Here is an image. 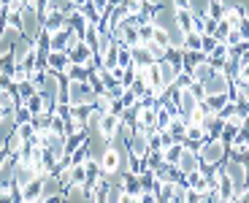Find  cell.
I'll list each match as a JSON object with an SVG mask.
<instances>
[{"label":"cell","instance_id":"obj_1","mask_svg":"<svg viewBox=\"0 0 249 203\" xmlns=\"http://www.w3.org/2000/svg\"><path fill=\"white\" fill-rule=\"evenodd\" d=\"M95 90L89 81H71L65 84V92H62V100H68L71 106L73 103H95Z\"/></svg>","mask_w":249,"mask_h":203},{"label":"cell","instance_id":"obj_2","mask_svg":"<svg viewBox=\"0 0 249 203\" xmlns=\"http://www.w3.org/2000/svg\"><path fill=\"white\" fill-rule=\"evenodd\" d=\"M44 17L46 14H41L38 8L25 6L22 8V33H25L27 38H38V33L44 30Z\"/></svg>","mask_w":249,"mask_h":203},{"label":"cell","instance_id":"obj_3","mask_svg":"<svg viewBox=\"0 0 249 203\" xmlns=\"http://www.w3.org/2000/svg\"><path fill=\"white\" fill-rule=\"evenodd\" d=\"M198 154L203 163H222L228 157V144H222L219 138H203Z\"/></svg>","mask_w":249,"mask_h":203},{"label":"cell","instance_id":"obj_4","mask_svg":"<svg viewBox=\"0 0 249 203\" xmlns=\"http://www.w3.org/2000/svg\"><path fill=\"white\" fill-rule=\"evenodd\" d=\"M22 201L25 203H44V176H36L22 187Z\"/></svg>","mask_w":249,"mask_h":203},{"label":"cell","instance_id":"obj_5","mask_svg":"<svg viewBox=\"0 0 249 203\" xmlns=\"http://www.w3.org/2000/svg\"><path fill=\"white\" fill-rule=\"evenodd\" d=\"M206 87V95H217V92H228L231 90V79L222 74V71H214L206 81H200Z\"/></svg>","mask_w":249,"mask_h":203},{"label":"cell","instance_id":"obj_6","mask_svg":"<svg viewBox=\"0 0 249 203\" xmlns=\"http://www.w3.org/2000/svg\"><path fill=\"white\" fill-rule=\"evenodd\" d=\"M206 60L212 62V68H214V71H222V68H225V62L231 60V46H228L225 41H219L217 46H214V49L209 52V57H206Z\"/></svg>","mask_w":249,"mask_h":203},{"label":"cell","instance_id":"obj_7","mask_svg":"<svg viewBox=\"0 0 249 203\" xmlns=\"http://www.w3.org/2000/svg\"><path fill=\"white\" fill-rule=\"evenodd\" d=\"M117 128H119V114H114V111H108V114H100V119H98V130H100L103 135H106L108 141L114 138Z\"/></svg>","mask_w":249,"mask_h":203},{"label":"cell","instance_id":"obj_8","mask_svg":"<svg viewBox=\"0 0 249 203\" xmlns=\"http://www.w3.org/2000/svg\"><path fill=\"white\" fill-rule=\"evenodd\" d=\"M176 166H179V168H181V173L187 176L190 171H198V168H200V154L184 147V152H181V157H179V163H176Z\"/></svg>","mask_w":249,"mask_h":203},{"label":"cell","instance_id":"obj_9","mask_svg":"<svg viewBox=\"0 0 249 203\" xmlns=\"http://www.w3.org/2000/svg\"><path fill=\"white\" fill-rule=\"evenodd\" d=\"M176 103H179V111L181 117H190V111L198 106V98H195L193 92H190V87H179V98H176Z\"/></svg>","mask_w":249,"mask_h":203},{"label":"cell","instance_id":"obj_10","mask_svg":"<svg viewBox=\"0 0 249 203\" xmlns=\"http://www.w3.org/2000/svg\"><path fill=\"white\" fill-rule=\"evenodd\" d=\"M46 62H49V71H54V74H65V68L71 65V57H68V52H54L52 49L49 55H46Z\"/></svg>","mask_w":249,"mask_h":203},{"label":"cell","instance_id":"obj_11","mask_svg":"<svg viewBox=\"0 0 249 203\" xmlns=\"http://www.w3.org/2000/svg\"><path fill=\"white\" fill-rule=\"evenodd\" d=\"M68 27V22H65V17H62L60 11H52V14H46L44 17V30L49 33H60V30H65Z\"/></svg>","mask_w":249,"mask_h":203},{"label":"cell","instance_id":"obj_12","mask_svg":"<svg viewBox=\"0 0 249 203\" xmlns=\"http://www.w3.org/2000/svg\"><path fill=\"white\" fill-rule=\"evenodd\" d=\"M203 133H206V138H219V133H222V125H225V119H219L217 114H209V117L203 119Z\"/></svg>","mask_w":249,"mask_h":203},{"label":"cell","instance_id":"obj_13","mask_svg":"<svg viewBox=\"0 0 249 203\" xmlns=\"http://www.w3.org/2000/svg\"><path fill=\"white\" fill-rule=\"evenodd\" d=\"M92 55H95V49H92V46H89L87 41H79V43H76V46H73V49L68 52L71 62H87V60H89V57H92Z\"/></svg>","mask_w":249,"mask_h":203},{"label":"cell","instance_id":"obj_14","mask_svg":"<svg viewBox=\"0 0 249 203\" xmlns=\"http://www.w3.org/2000/svg\"><path fill=\"white\" fill-rule=\"evenodd\" d=\"M174 17H176V27L181 30V36L193 30V11L190 8H174Z\"/></svg>","mask_w":249,"mask_h":203},{"label":"cell","instance_id":"obj_15","mask_svg":"<svg viewBox=\"0 0 249 203\" xmlns=\"http://www.w3.org/2000/svg\"><path fill=\"white\" fill-rule=\"evenodd\" d=\"M165 130L174 135V141H184V135H187V117H181V114H179V117H174Z\"/></svg>","mask_w":249,"mask_h":203},{"label":"cell","instance_id":"obj_16","mask_svg":"<svg viewBox=\"0 0 249 203\" xmlns=\"http://www.w3.org/2000/svg\"><path fill=\"white\" fill-rule=\"evenodd\" d=\"M65 76H68L71 81H87L89 68L84 65V62H71V65L65 68Z\"/></svg>","mask_w":249,"mask_h":203},{"label":"cell","instance_id":"obj_17","mask_svg":"<svg viewBox=\"0 0 249 203\" xmlns=\"http://www.w3.org/2000/svg\"><path fill=\"white\" fill-rule=\"evenodd\" d=\"M30 122L36 125V130L41 133V130H49V128H52V122H54V114H52V111H38V114H33Z\"/></svg>","mask_w":249,"mask_h":203},{"label":"cell","instance_id":"obj_18","mask_svg":"<svg viewBox=\"0 0 249 203\" xmlns=\"http://www.w3.org/2000/svg\"><path fill=\"white\" fill-rule=\"evenodd\" d=\"M130 52H133V62H136L138 68H146L149 62H155V60H152V55L146 52V46H143V43H138V46H133Z\"/></svg>","mask_w":249,"mask_h":203},{"label":"cell","instance_id":"obj_19","mask_svg":"<svg viewBox=\"0 0 249 203\" xmlns=\"http://www.w3.org/2000/svg\"><path fill=\"white\" fill-rule=\"evenodd\" d=\"M181 152H184V144H181V141H174V144H168V147L162 149V154H165V163H179Z\"/></svg>","mask_w":249,"mask_h":203},{"label":"cell","instance_id":"obj_20","mask_svg":"<svg viewBox=\"0 0 249 203\" xmlns=\"http://www.w3.org/2000/svg\"><path fill=\"white\" fill-rule=\"evenodd\" d=\"M203 100H206V103H209V109H212L214 114H217V111L222 109V106L228 103V100H231V95H228V92H217V95H206Z\"/></svg>","mask_w":249,"mask_h":203},{"label":"cell","instance_id":"obj_21","mask_svg":"<svg viewBox=\"0 0 249 203\" xmlns=\"http://www.w3.org/2000/svg\"><path fill=\"white\" fill-rule=\"evenodd\" d=\"M212 74H214V68H212V62H209V60L198 62V65L193 68V76H195V81H206V79H209Z\"/></svg>","mask_w":249,"mask_h":203},{"label":"cell","instance_id":"obj_22","mask_svg":"<svg viewBox=\"0 0 249 203\" xmlns=\"http://www.w3.org/2000/svg\"><path fill=\"white\" fill-rule=\"evenodd\" d=\"M25 106L33 111V114H38V111H46V100H44V92H36L30 95V98L25 100Z\"/></svg>","mask_w":249,"mask_h":203},{"label":"cell","instance_id":"obj_23","mask_svg":"<svg viewBox=\"0 0 249 203\" xmlns=\"http://www.w3.org/2000/svg\"><path fill=\"white\" fill-rule=\"evenodd\" d=\"M225 8H228V3L225 0H209V6H206V14L214 19H222L225 17Z\"/></svg>","mask_w":249,"mask_h":203},{"label":"cell","instance_id":"obj_24","mask_svg":"<svg viewBox=\"0 0 249 203\" xmlns=\"http://www.w3.org/2000/svg\"><path fill=\"white\" fill-rule=\"evenodd\" d=\"M92 106L100 111V114H108V111L114 109V98H108L106 92H100V95H95V103Z\"/></svg>","mask_w":249,"mask_h":203},{"label":"cell","instance_id":"obj_25","mask_svg":"<svg viewBox=\"0 0 249 203\" xmlns=\"http://www.w3.org/2000/svg\"><path fill=\"white\" fill-rule=\"evenodd\" d=\"M36 92H38V90H36V84H33L30 79H25V81H17V95H19L22 100H27L30 95H36Z\"/></svg>","mask_w":249,"mask_h":203},{"label":"cell","instance_id":"obj_26","mask_svg":"<svg viewBox=\"0 0 249 203\" xmlns=\"http://www.w3.org/2000/svg\"><path fill=\"white\" fill-rule=\"evenodd\" d=\"M17 133H19L22 141H30V138H36V135H38V130H36V125H33V122H19L17 125Z\"/></svg>","mask_w":249,"mask_h":203},{"label":"cell","instance_id":"obj_27","mask_svg":"<svg viewBox=\"0 0 249 203\" xmlns=\"http://www.w3.org/2000/svg\"><path fill=\"white\" fill-rule=\"evenodd\" d=\"M143 46H146V52H149V55H152V60H155V62L165 60V46H160V43H157V41H146V43H143Z\"/></svg>","mask_w":249,"mask_h":203},{"label":"cell","instance_id":"obj_28","mask_svg":"<svg viewBox=\"0 0 249 203\" xmlns=\"http://www.w3.org/2000/svg\"><path fill=\"white\" fill-rule=\"evenodd\" d=\"M117 103L122 106V109H130V106H136V103H138V95L133 92L130 87H124V92L119 95V100H117Z\"/></svg>","mask_w":249,"mask_h":203},{"label":"cell","instance_id":"obj_29","mask_svg":"<svg viewBox=\"0 0 249 203\" xmlns=\"http://www.w3.org/2000/svg\"><path fill=\"white\" fill-rule=\"evenodd\" d=\"M152 36H155V22H141L138 25V38H141V43H146V41H152Z\"/></svg>","mask_w":249,"mask_h":203},{"label":"cell","instance_id":"obj_30","mask_svg":"<svg viewBox=\"0 0 249 203\" xmlns=\"http://www.w3.org/2000/svg\"><path fill=\"white\" fill-rule=\"evenodd\" d=\"M84 182H87V171H84V166H71V185H84Z\"/></svg>","mask_w":249,"mask_h":203},{"label":"cell","instance_id":"obj_31","mask_svg":"<svg viewBox=\"0 0 249 203\" xmlns=\"http://www.w3.org/2000/svg\"><path fill=\"white\" fill-rule=\"evenodd\" d=\"M231 30H233V27H231V22H228V19H219L212 36L217 38V41H225V38H228V33H231Z\"/></svg>","mask_w":249,"mask_h":203},{"label":"cell","instance_id":"obj_32","mask_svg":"<svg viewBox=\"0 0 249 203\" xmlns=\"http://www.w3.org/2000/svg\"><path fill=\"white\" fill-rule=\"evenodd\" d=\"M146 144H149V149H162L165 144H162V130H149L146 133Z\"/></svg>","mask_w":249,"mask_h":203},{"label":"cell","instance_id":"obj_33","mask_svg":"<svg viewBox=\"0 0 249 203\" xmlns=\"http://www.w3.org/2000/svg\"><path fill=\"white\" fill-rule=\"evenodd\" d=\"M171 119H174V117L168 114V109H165V106H157V130H165Z\"/></svg>","mask_w":249,"mask_h":203},{"label":"cell","instance_id":"obj_34","mask_svg":"<svg viewBox=\"0 0 249 203\" xmlns=\"http://www.w3.org/2000/svg\"><path fill=\"white\" fill-rule=\"evenodd\" d=\"M19 149H22V138H19V133L14 130L11 138L6 141V152H8V154H19Z\"/></svg>","mask_w":249,"mask_h":203},{"label":"cell","instance_id":"obj_35","mask_svg":"<svg viewBox=\"0 0 249 203\" xmlns=\"http://www.w3.org/2000/svg\"><path fill=\"white\" fill-rule=\"evenodd\" d=\"M193 81H195V76L190 71H179V76H176V87H190Z\"/></svg>","mask_w":249,"mask_h":203},{"label":"cell","instance_id":"obj_36","mask_svg":"<svg viewBox=\"0 0 249 203\" xmlns=\"http://www.w3.org/2000/svg\"><path fill=\"white\" fill-rule=\"evenodd\" d=\"M236 30H238V36H241L244 41H249V14H247V17H244L241 22L236 25Z\"/></svg>","mask_w":249,"mask_h":203},{"label":"cell","instance_id":"obj_37","mask_svg":"<svg viewBox=\"0 0 249 203\" xmlns=\"http://www.w3.org/2000/svg\"><path fill=\"white\" fill-rule=\"evenodd\" d=\"M190 92H193L198 100H203L206 98V87L200 84V81H193V84H190Z\"/></svg>","mask_w":249,"mask_h":203},{"label":"cell","instance_id":"obj_38","mask_svg":"<svg viewBox=\"0 0 249 203\" xmlns=\"http://www.w3.org/2000/svg\"><path fill=\"white\" fill-rule=\"evenodd\" d=\"M241 41H244V38L238 36V30H236V27H233V30L228 33V38H225V43H228V46H236V43H241Z\"/></svg>","mask_w":249,"mask_h":203},{"label":"cell","instance_id":"obj_39","mask_svg":"<svg viewBox=\"0 0 249 203\" xmlns=\"http://www.w3.org/2000/svg\"><path fill=\"white\" fill-rule=\"evenodd\" d=\"M108 74H111V79H114V81H122V84H124V68H122V65H114L111 71H108Z\"/></svg>","mask_w":249,"mask_h":203},{"label":"cell","instance_id":"obj_40","mask_svg":"<svg viewBox=\"0 0 249 203\" xmlns=\"http://www.w3.org/2000/svg\"><path fill=\"white\" fill-rule=\"evenodd\" d=\"M174 8H190V0H171Z\"/></svg>","mask_w":249,"mask_h":203},{"label":"cell","instance_id":"obj_41","mask_svg":"<svg viewBox=\"0 0 249 203\" xmlns=\"http://www.w3.org/2000/svg\"><path fill=\"white\" fill-rule=\"evenodd\" d=\"M19 3H22V6H33V3H36V0H19Z\"/></svg>","mask_w":249,"mask_h":203},{"label":"cell","instance_id":"obj_42","mask_svg":"<svg viewBox=\"0 0 249 203\" xmlns=\"http://www.w3.org/2000/svg\"><path fill=\"white\" fill-rule=\"evenodd\" d=\"M3 6H6V3H3V0H0V8H3Z\"/></svg>","mask_w":249,"mask_h":203}]
</instances>
